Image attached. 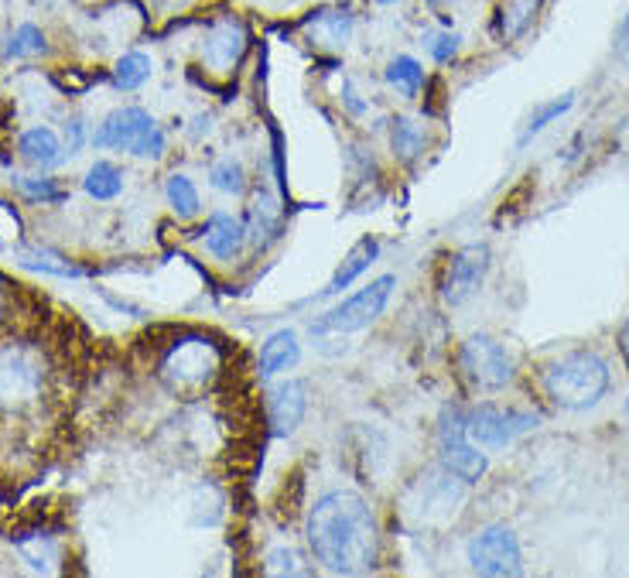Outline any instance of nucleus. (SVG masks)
<instances>
[{
  "label": "nucleus",
  "instance_id": "41",
  "mask_svg": "<svg viewBox=\"0 0 629 578\" xmlns=\"http://www.w3.org/2000/svg\"><path fill=\"white\" fill-rule=\"evenodd\" d=\"M626 411H629V401H626Z\"/></svg>",
  "mask_w": 629,
  "mask_h": 578
},
{
  "label": "nucleus",
  "instance_id": "4",
  "mask_svg": "<svg viewBox=\"0 0 629 578\" xmlns=\"http://www.w3.org/2000/svg\"><path fill=\"white\" fill-rule=\"evenodd\" d=\"M223 367V353L213 336H189L174 343L161 359V380L171 390H202L213 383V377Z\"/></svg>",
  "mask_w": 629,
  "mask_h": 578
},
{
  "label": "nucleus",
  "instance_id": "20",
  "mask_svg": "<svg viewBox=\"0 0 629 578\" xmlns=\"http://www.w3.org/2000/svg\"><path fill=\"white\" fill-rule=\"evenodd\" d=\"M14 548H18V555H21V561L28 565V568H34V571H55V565H58V540L52 537V534H45V530H31V534H21L18 540H14Z\"/></svg>",
  "mask_w": 629,
  "mask_h": 578
},
{
  "label": "nucleus",
  "instance_id": "36",
  "mask_svg": "<svg viewBox=\"0 0 629 578\" xmlns=\"http://www.w3.org/2000/svg\"><path fill=\"white\" fill-rule=\"evenodd\" d=\"M616 140H619V148H622V155L629 158V120H622V127H619Z\"/></svg>",
  "mask_w": 629,
  "mask_h": 578
},
{
  "label": "nucleus",
  "instance_id": "17",
  "mask_svg": "<svg viewBox=\"0 0 629 578\" xmlns=\"http://www.w3.org/2000/svg\"><path fill=\"white\" fill-rule=\"evenodd\" d=\"M18 151H21V158H24L28 165H34L39 171L58 168V165L65 161V155H68L65 144L58 140V134L49 130V127H31V130H24L21 140H18Z\"/></svg>",
  "mask_w": 629,
  "mask_h": 578
},
{
  "label": "nucleus",
  "instance_id": "3",
  "mask_svg": "<svg viewBox=\"0 0 629 578\" xmlns=\"http://www.w3.org/2000/svg\"><path fill=\"white\" fill-rule=\"evenodd\" d=\"M397 287L394 274H380L376 281H370L366 287H360L356 295L342 298L339 305L326 308L319 318H311L308 336L311 339H326V336H349V333H363L370 325L387 312L391 295Z\"/></svg>",
  "mask_w": 629,
  "mask_h": 578
},
{
  "label": "nucleus",
  "instance_id": "33",
  "mask_svg": "<svg viewBox=\"0 0 629 578\" xmlns=\"http://www.w3.org/2000/svg\"><path fill=\"white\" fill-rule=\"evenodd\" d=\"M164 151H168V137H164L161 127H151V130L130 148L134 158H145V161H158V158H164Z\"/></svg>",
  "mask_w": 629,
  "mask_h": 578
},
{
  "label": "nucleus",
  "instance_id": "18",
  "mask_svg": "<svg viewBox=\"0 0 629 578\" xmlns=\"http://www.w3.org/2000/svg\"><path fill=\"white\" fill-rule=\"evenodd\" d=\"M243 227H247V237L254 240V246H267L274 243L277 237H281V206H277L264 189L257 192V199L250 202L247 209V220H243Z\"/></svg>",
  "mask_w": 629,
  "mask_h": 578
},
{
  "label": "nucleus",
  "instance_id": "27",
  "mask_svg": "<svg viewBox=\"0 0 629 578\" xmlns=\"http://www.w3.org/2000/svg\"><path fill=\"white\" fill-rule=\"evenodd\" d=\"M14 189L31 199V202H42V206H55V202H65L68 192L55 186V178H45V175H14L11 178Z\"/></svg>",
  "mask_w": 629,
  "mask_h": 578
},
{
  "label": "nucleus",
  "instance_id": "10",
  "mask_svg": "<svg viewBox=\"0 0 629 578\" xmlns=\"http://www.w3.org/2000/svg\"><path fill=\"white\" fill-rule=\"evenodd\" d=\"M311 404V383L301 377H288L270 390V404H267V421H270V435L274 439H291L295 431L305 424Z\"/></svg>",
  "mask_w": 629,
  "mask_h": 578
},
{
  "label": "nucleus",
  "instance_id": "31",
  "mask_svg": "<svg viewBox=\"0 0 629 578\" xmlns=\"http://www.w3.org/2000/svg\"><path fill=\"white\" fill-rule=\"evenodd\" d=\"M425 45H428V55L438 65H448L451 59L462 52V34H456V31H435V34H428V39H425Z\"/></svg>",
  "mask_w": 629,
  "mask_h": 578
},
{
  "label": "nucleus",
  "instance_id": "39",
  "mask_svg": "<svg viewBox=\"0 0 629 578\" xmlns=\"http://www.w3.org/2000/svg\"><path fill=\"white\" fill-rule=\"evenodd\" d=\"M425 4H428V8H438V4H441V0H425Z\"/></svg>",
  "mask_w": 629,
  "mask_h": 578
},
{
  "label": "nucleus",
  "instance_id": "28",
  "mask_svg": "<svg viewBox=\"0 0 629 578\" xmlns=\"http://www.w3.org/2000/svg\"><path fill=\"white\" fill-rule=\"evenodd\" d=\"M391 148H394V155H397L401 161H414L417 155L425 151V134H422V127H417L414 120H407V117L391 120Z\"/></svg>",
  "mask_w": 629,
  "mask_h": 578
},
{
  "label": "nucleus",
  "instance_id": "1",
  "mask_svg": "<svg viewBox=\"0 0 629 578\" xmlns=\"http://www.w3.org/2000/svg\"><path fill=\"white\" fill-rule=\"evenodd\" d=\"M308 548L332 575H366L380 561V527L370 503L353 490H329L305 521Z\"/></svg>",
  "mask_w": 629,
  "mask_h": 578
},
{
  "label": "nucleus",
  "instance_id": "11",
  "mask_svg": "<svg viewBox=\"0 0 629 578\" xmlns=\"http://www.w3.org/2000/svg\"><path fill=\"white\" fill-rule=\"evenodd\" d=\"M151 127H158V120L145 111V106H124V111H114L107 120H103L89 140H93V148L99 151H127L137 140H141Z\"/></svg>",
  "mask_w": 629,
  "mask_h": 578
},
{
  "label": "nucleus",
  "instance_id": "8",
  "mask_svg": "<svg viewBox=\"0 0 629 578\" xmlns=\"http://www.w3.org/2000/svg\"><path fill=\"white\" fill-rule=\"evenodd\" d=\"M45 367L42 356L24 346H4L0 349V404L21 408L42 393Z\"/></svg>",
  "mask_w": 629,
  "mask_h": 578
},
{
  "label": "nucleus",
  "instance_id": "29",
  "mask_svg": "<svg viewBox=\"0 0 629 578\" xmlns=\"http://www.w3.org/2000/svg\"><path fill=\"white\" fill-rule=\"evenodd\" d=\"M209 186L223 196H243L247 192V171L236 158H220L213 168H209Z\"/></svg>",
  "mask_w": 629,
  "mask_h": 578
},
{
  "label": "nucleus",
  "instance_id": "30",
  "mask_svg": "<svg viewBox=\"0 0 629 578\" xmlns=\"http://www.w3.org/2000/svg\"><path fill=\"white\" fill-rule=\"evenodd\" d=\"M319 21L326 31H329V39H332V45H345L349 42V34H353V28H356V18H353V11L349 8H339V11H319Z\"/></svg>",
  "mask_w": 629,
  "mask_h": 578
},
{
  "label": "nucleus",
  "instance_id": "34",
  "mask_svg": "<svg viewBox=\"0 0 629 578\" xmlns=\"http://www.w3.org/2000/svg\"><path fill=\"white\" fill-rule=\"evenodd\" d=\"M342 106H345V114L349 117H366L370 114V103L356 93V86L353 83H342Z\"/></svg>",
  "mask_w": 629,
  "mask_h": 578
},
{
  "label": "nucleus",
  "instance_id": "25",
  "mask_svg": "<svg viewBox=\"0 0 629 578\" xmlns=\"http://www.w3.org/2000/svg\"><path fill=\"white\" fill-rule=\"evenodd\" d=\"M151 72H154L151 55H145V52H127V55H120L117 65H114V86H117L120 93H134V90H141V86L151 80Z\"/></svg>",
  "mask_w": 629,
  "mask_h": 578
},
{
  "label": "nucleus",
  "instance_id": "40",
  "mask_svg": "<svg viewBox=\"0 0 629 578\" xmlns=\"http://www.w3.org/2000/svg\"><path fill=\"white\" fill-rule=\"evenodd\" d=\"M0 250H4V240H0Z\"/></svg>",
  "mask_w": 629,
  "mask_h": 578
},
{
  "label": "nucleus",
  "instance_id": "12",
  "mask_svg": "<svg viewBox=\"0 0 629 578\" xmlns=\"http://www.w3.org/2000/svg\"><path fill=\"white\" fill-rule=\"evenodd\" d=\"M438 465L466 486H476L489 473V455L469 435H451L438 439Z\"/></svg>",
  "mask_w": 629,
  "mask_h": 578
},
{
  "label": "nucleus",
  "instance_id": "16",
  "mask_svg": "<svg viewBox=\"0 0 629 578\" xmlns=\"http://www.w3.org/2000/svg\"><path fill=\"white\" fill-rule=\"evenodd\" d=\"M243 45H247V31H243L239 24H233V21H220L213 31H209L202 52H205V62L213 65L216 72H230L239 62Z\"/></svg>",
  "mask_w": 629,
  "mask_h": 578
},
{
  "label": "nucleus",
  "instance_id": "13",
  "mask_svg": "<svg viewBox=\"0 0 629 578\" xmlns=\"http://www.w3.org/2000/svg\"><path fill=\"white\" fill-rule=\"evenodd\" d=\"M247 227L243 220H236L233 212H213L202 227V246L209 258H216L220 264H230L243 254V246H247Z\"/></svg>",
  "mask_w": 629,
  "mask_h": 578
},
{
  "label": "nucleus",
  "instance_id": "9",
  "mask_svg": "<svg viewBox=\"0 0 629 578\" xmlns=\"http://www.w3.org/2000/svg\"><path fill=\"white\" fill-rule=\"evenodd\" d=\"M489 274V246L486 243H466L448 258L441 274V298L448 305H466Z\"/></svg>",
  "mask_w": 629,
  "mask_h": 578
},
{
  "label": "nucleus",
  "instance_id": "38",
  "mask_svg": "<svg viewBox=\"0 0 629 578\" xmlns=\"http://www.w3.org/2000/svg\"><path fill=\"white\" fill-rule=\"evenodd\" d=\"M380 8H394V4H404V0H376Z\"/></svg>",
  "mask_w": 629,
  "mask_h": 578
},
{
  "label": "nucleus",
  "instance_id": "6",
  "mask_svg": "<svg viewBox=\"0 0 629 578\" xmlns=\"http://www.w3.org/2000/svg\"><path fill=\"white\" fill-rule=\"evenodd\" d=\"M459 367H462V377L472 390H482V393H493V390H503L507 383H513L516 370H513V356L507 353L503 343H497L493 336L486 333H476L462 343L459 349Z\"/></svg>",
  "mask_w": 629,
  "mask_h": 578
},
{
  "label": "nucleus",
  "instance_id": "14",
  "mask_svg": "<svg viewBox=\"0 0 629 578\" xmlns=\"http://www.w3.org/2000/svg\"><path fill=\"white\" fill-rule=\"evenodd\" d=\"M301 364V339L295 329H277L264 339L257 356V374L260 380H274Z\"/></svg>",
  "mask_w": 629,
  "mask_h": 578
},
{
  "label": "nucleus",
  "instance_id": "19",
  "mask_svg": "<svg viewBox=\"0 0 629 578\" xmlns=\"http://www.w3.org/2000/svg\"><path fill=\"white\" fill-rule=\"evenodd\" d=\"M14 258H18L21 267L39 271V274H52V277H86L83 267H76L73 261H65L58 250H52V246H28V243H21V246H14Z\"/></svg>",
  "mask_w": 629,
  "mask_h": 578
},
{
  "label": "nucleus",
  "instance_id": "23",
  "mask_svg": "<svg viewBox=\"0 0 629 578\" xmlns=\"http://www.w3.org/2000/svg\"><path fill=\"white\" fill-rule=\"evenodd\" d=\"M164 199H168L171 212L179 216V220H195V216L202 212V196H199V189H195V182L189 175L174 171L164 182Z\"/></svg>",
  "mask_w": 629,
  "mask_h": 578
},
{
  "label": "nucleus",
  "instance_id": "15",
  "mask_svg": "<svg viewBox=\"0 0 629 578\" xmlns=\"http://www.w3.org/2000/svg\"><path fill=\"white\" fill-rule=\"evenodd\" d=\"M380 261V243L373 240V237H363V240H356L353 243V250H349L345 254V261L339 264V271L332 274V281L322 287L319 295H314V302H322V298H335V295H342L345 287H353L373 264Z\"/></svg>",
  "mask_w": 629,
  "mask_h": 578
},
{
  "label": "nucleus",
  "instance_id": "32",
  "mask_svg": "<svg viewBox=\"0 0 629 578\" xmlns=\"http://www.w3.org/2000/svg\"><path fill=\"white\" fill-rule=\"evenodd\" d=\"M267 575H305L301 568V555L295 548H274L264 561Z\"/></svg>",
  "mask_w": 629,
  "mask_h": 578
},
{
  "label": "nucleus",
  "instance_id": "24",
  "mask_svg": "<svg viewBox=\"0 0 629 578\" xmlns=\"http://www.w3.org/2000/svg\"><path fill=\"white\" fill-rule=\"evenodd\" d=\"M83 189L96 202H110L124 192V171L114 161H96L83 178Z\"/></svg>",
  "mask_w": 629,
  "mask_h": 578
},
{
  "label": "nucleus",
  "instance_id": "26",
  "mask_svg": "<svg viewBox=\"0 0 629 578\" xmlns=\"http://www.w3.org/2000/svg\"><path fill=\"white\" fill-rule=\"evenodd\" d=\"M575 106V93H565V96H557V99H551V103H541L537 111L531 114V120H527V127H523V134H520V140H516V148H527V144L537 137V134H544L554 120H562L568 111Z\"/></svg>",
  "mask_w": 629,
  "mask_h": 578
},
{
  "label": "nucleus",
  "instance_id": "22",
  "mask_svg": "<svg viewBox=\"0 0 629 578\" xmlns=\"http://www.w3.org/2000/svg\"><path fill=\"white\" fill-rule=\"evenodd\" d=\"M49 52V39L39 24H18L14 31H8L0 39V59H31V55H45Z\"/></svg>",
  "mask_w": 629,
  "mask_h": 578
},
{
  "label": "nucleus",
  "instance_id": "37",
  "mask_svg": "<svg viewBox=\"0 0 629 578\" xmlns=\"http://www.w3.org/2000/svg\"><path fill=\"white\" fill-rule=\"evenodd\" d=\"M619 346H622V356L629 359V318H626V325H622V333H619Z\"/></svg>",
  "mask_w": 629,
  "mask_h": 578
},
{
  "label": "nucleus",
  "instance_id": "5",
  "mask_svg": "<svg viewBox=\"0 0 629 578\" xmlns=\"http://www.w3.org/2000/svg\"><path fill=\"white\" fill-rule=\"evenodd\" d=\"M541 414L537 411H520V408H500L493 401H482L476 408L466 411V431L469 439L486 449V452H500L507 445H513L520 435L541 428Z\"/></svg>",
  "mask_w": 629,
  "mask_h": 578
},
{
  "label": "nucleus",
  "instance_id": "7",
  "mask_svg": "<svg viewBox=\"0 0 629 578\" xmlns=\"http://www.w3.org/2000/svg\"><path fill=\"white\" fill-rule=\"evenodd\" d=\"M466 558H469V568L486 578L523 575V548L516 534L503 524L482 527L479 534H472V540L466 545Z\"/></svg>",
  "mask_w": 629,
  "mask_h": 578
},
{
  "label": "nucleus",
  "instance_id": "2",
  "mask_svg": "<svg viewBox=\"0 0 629 578\" xmlns=\"http://www.w3.org/2000/svg\"><path fill=\"white\" fill-rule=\"evenodd\" d=\"M609 364L591 349H575L551 364L544 390L562 411H588L609 393Z\"/></svg>",
  "mask_w": 629,
  "mask_h": 578
},
{
  "label": "nucleus",
  "instance_id": "35",
  "mask_svg": "<svg viewBox=\"0 0 629 578\" xmlns=\"http://www.w3.org/2000/svg\"><path fill=\"white\" fill-rule=\"evenodd\" d=\"M86 124L79 120V117H73L65 124V148H68V155H76V151H83V144H86Z\"/></svg>",
  "mask_w": 629,
  "mask_h": 578
},
{
  "label": "nucleus",
  "instance_id": "21",
  "mask_svg": "<svg viewBox=\"0 0 629 578\" xmlns=\"http://www.w3.org/2000/svg\"><path fill=\"white\" fill-rule=\"evenodd\" d=\"M383 80H387V86L397 96L417 99V93H422V86H425V65L414 55H394L387 62V69H383Z\"/></svg>",
  "mask_w": 629,
  "mask_h": 578
}]
</instances>
